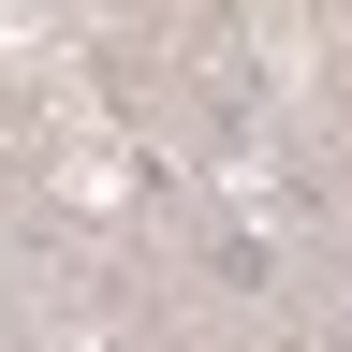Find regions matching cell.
I'll return each instance as SVG.
<instances>
[{
    "label": "cell",
    "mask_w": 352,
    "mask_h": 352,
    "mask_svg": "<svg viewBox=\"0 0 352 352\" xmlns=\"http://www.w3.org/2000/svg\"><path fill=\"white\" fill-rule=\"evenodd\" d=\"M162 15H176V0H162Z\"/></svg>",
    "instance_id": "cell-2"
},
{
    "label": "cell",
    "mask_w": 352,
    "mask_h": 352,
    "mask_svg": "<svg viewBox=\"0 0 352 352\" xmlns=\"http://www.w3.org/2000/svg\"><path fill=\"white\" fill-rule=\"evenodd\" d=\"M191 279H206V294H235V308H279V294H294V264L264 250L250 220H206V235H191Z\"/></svg>",
    "instance_id": "cell-1"
}]
</instances>
